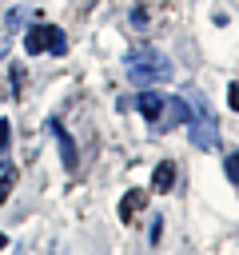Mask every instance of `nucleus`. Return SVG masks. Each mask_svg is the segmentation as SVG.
<instances>
[{
  "label": "nucleus",
  "mask_w": 239,
  "mask_h": 255,
  "mask_svg": "<svg viewBox=\"0 0 239 255\" xmlns=\"http://www.w3.org/2000/svg\"><path fill=\"white\" fill-rule=\"evenodd\" d=\"M127 76H131V84H143V88L163 84V80H171V60L159 48H139L127 56Z\"/></svg>",
  "instance_id": "f257e3e1"
},
{
  "label": "nucleus",
  "mask_w": 239,
  "mask_h": 255,
  "mask_svg": "<svg viewBox=\"0 0 239 255\" xmlns=\"http://www.w3.org/2000/svg\"><path fill=\"white\" fill-rule=\"evenodd\" d=\"M64 48H68V40H64V32L52 28V24H36V28L24 32V52H28V56H40V52L64 56Z\"/></svg>",
  "instance_id": "f03ea898"
},
{
  "label": "nucleus",
  "mask_w": 239,
  "mask_h": 255,
  "mask_svg": "<svg viewBox=\"0 0 239 255\" xmlns=\"http://www.w3.org/2000/svg\"><path fill=\"white\" fill-rule=\"evenodd\" d=\"M187 128H191V143H195V147H203V151L219 147V128H215V120H211L207 112L191 116V120H187Z\"/></svg>",
  "instance_id": "7ed1b4c3"
},
{
  "label": "nucleus",
  "mask_w": 239,
  "mask_h": 255,
  "mask_svg": "<svg viewBox=\"0 0 239 255\" xmlns=\"http://www.w3.org/2000/svg\"><path fill=\"white\" fill-rule=\"evenodd\" d=\"M135 108H139V116H143L147 124H163V112H167V96H159V92L143 88V92L135 96Z\"/></svg>",
  "instance_id": "20e7f679"
},
{
  "label": "nucleus",
  "mask_w": 239,
  "mask_h": 255,
  "mask_svg": "<svg viewBox=\"0 0 239 255\" xmlns=\"http://www.w3.org/2000/svg\"><path fill=\"white\" fill-rule=\"evenodd\" d=\"M48 131H52V135H56V143H60V155H64V167H68V171H76V143H72V135H68V128H64V124H60V120L52 116V120H48Z\"/></svg>",
  "instance_id": "39448f33"
},
{
  "label": "nucleus",
  "mask_w": 239,
  "mask_h": 255,
  "mask_svg": "<svg viewBox=\"0 0 239 255\" xmlns=\"http://www.w3.org/2000/svg\"><path fill=\"white\" fill-rule=\"evenodd\" d=\"M171 183H175V159H163L151 175V191H171Z\"/></svg>",
  "instance_id": "423d86ee"
},
{
  "label": "nucleus",
  "mask_w": 239,
  "mask_h": 255,
  "mask_svg": "<svg viewBox=\"0 0 239 255\" xmlns=\"http://www.w3.org/2000/svg\"><path fill=\"white\" fill-rule=\"evenodd\" d=\"M143 203H147V195H143V191H127V195L120 199V219H123V223H131V219L139 215V207H143Z\"/></svg>",
  "instance_id": "0eeeda50"
},
{
  "label": "nucleus",
  "mask_w": 239,
  "mask_h": 255,
  "mask_svg": "<svg viewBox=\"0 0 239 255\" xmlns=\"http://www.w3.org/2000/svg\"><path fill=\"white\" fill-rule=\"evenodd\" d=\"M12 183H16V171H12V167H4V175H0V203H8Z\"/></svg>",
  "instance_id": "6e6552de"
},
{
  "label": "nucleus",
  "mask_w": 239,
  "mask_h": 255,
  "mask_svg": "<svg viewBox=\"0 0 239 255\" xmlns=\"http://www.w3.org/2000/svg\"><path fill=\"white\" fill-rule=\"evenodd\" d=\"M223 167H227V179H231V183H239V151H231V155L223 159Z\"/></svg>",
  "instance_id": "1a4fd4ad"
},
{
  "label": "nucleus",
  "mask_w": 239,
  "mask_h": 255,
  "mask_svg": "<svg viewBox=\"0 0 239 255\" xmlns=\"http://www.w3.org/2000/svg\"><path fill=\"white\" fill-rule=\"evenodd\" d=\"M227 104H231V112H239V84L227 88Z\"/></svg>",
  "instance_id": "9d476101"
},
{
  "label": "nucleus",
  "mask_w": 239,
  "mask_h": 255,
  "mask_svg": "<svg viewBox=\"0 0 239 255\" xmlns=\"http://www.w3.org/2000/svg\"><path fill=\"white\" fill-rule=\"evenodd\" d=\"M8 128H12V124L0 120V155H4V147H8Z\"/></svg>",
  "instance_id": "9b49d317"
},
{
  "label": "nucleus",
  "mask_w": 239,
  "mask_h": 255,
  "mask_svg": "<svg viewBox=\"0 0 239 255\" xmlns=\"http://www.w3.org/2000/svg\"><path fill=\"white\" fill-rule=\"evenodd\" d=\"M159 223H163V219H151V231H147V239H151V243H155V239H159V231H163Z\"/></svg>",
  "instance_id": "f8f14e48"
},
{
  "label": "nucleus",
  "mask_w": 239,
  "mask_h": 255,
  "mask_svg": "<svg viewBox=\"0 0 239 255\" xmlns=\"http://www.w3.org/2000/svg\"><path fill=\"white\" fill-rule=\"evenodd\" d=\"M4 243H8V239H4V235H0V247H4Z\"/></svg>",
  "instance_id": "ddd939ff"
}]
</instances>
